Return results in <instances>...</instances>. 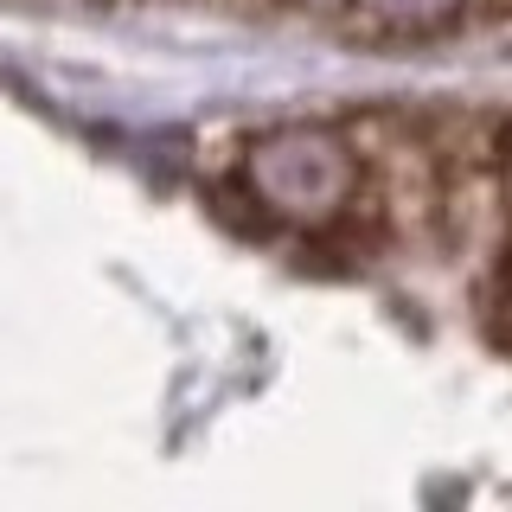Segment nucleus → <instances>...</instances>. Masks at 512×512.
<instances>
[{"instance_id": "f257e3e1", "label": "nucleus", "mask_w": 512, "mask_h": 512, "mask_svg": "<svg viewBox=\"0 0 512 512\" xmlns=\"http://www.w3.org/2000/svg\"><path fill=\"white\" fill-rule=\"evenodd\" d=\"M493 320H500V340L512 346V250H506L500 276H493Z\"/></svg>"}]
</instances>
